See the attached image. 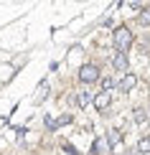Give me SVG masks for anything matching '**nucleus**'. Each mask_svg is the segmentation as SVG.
Returning a JSON list of instances; mask_svg holds the SVG:
<instances>
[{
  "label": "nucleus",
  "instance_id": "obj_14",
  "mask_svg": "<svg viewBox=\"0 0 150 155\" xmlns=\"http://www.w3.org/2000/svg\"><path fill=\"white\" fill-rule=\"evenodd\" d=\"M64 153H69V155H79V153L74 150V147H71V145H64Z\"/></svg>",
  "mask_w": 150,
  "mask_h": 155
},
{
  "label": "nucleus",
  "instance_id": "obj_10",
  "mask_svg": "<svg viewBox=\"0 0 150 155\" xmlns=\"http://www.w3.org/2000/svg\"><path fill=\"white\" fill-rule=\"evenodd\" d=\"M120 140H122V135L117 132V130H112V132L107 135V145H109V147H112V145H117V143H120Z\"/></svg>",
  "mask_w": 150,
  "mask_h": 155
},
{
  "label": "nucleus",
  "instance_id": "obj_8",
  "mask_svg": "<svg viewBox=\"0 0 150 155\" xmlns=\"http://www.w3.org/2000/svg\"><path fill=\"white\" fill-rule=\"evenodd\" d=\"M104 145H107V140H94V143H92V150H89V155H102Z\"/></svg>",
  "mask_w": 150,
  "mask_h": 155
},
{
  "label": "nucleus",
  "instance_id": "obj_7",
  "mask_svg": "<svg viewBox=\"0 0 150 155\" xmlns=\"http://www.w3.org/2000/svg\"><path fill=\"white\" fill-rule=\"evenodd\" d=\"M132 120L138 122V125H142V122H148V112H145L142 107H135V109H132Z\"/></svg>",
  "mask_w": 150,
  "mask_h": 155
},
{
  "label": "nucleus",
  "instance_id": "obj_13",
  "mask_svg": "<svg viewBox=\"0 0 150 155\" xmlns=\"http://www.w3.org/2000/svg\"><path fill=\"white\" fill-rule=\"evenodd\" d=\"M66 122H71V114H64V117L56 122V127H58V125H66Z\"/></svg>",
  "mask_w": 150,
  "mask_h": 155
},
{
  "label": "nucleus",
  "instance_id": "obj_12",
  "mask_svg": "<svg viewBox=\"0 0 150 155\" xmlns=\"http://www.w3.org/2000/svg\"><path fill=\"white\" fill-rule=\"evenodd\" d=\"M140 23H142V25H150V8H142V13H140Z\"/></svg>",
  "mask_w": 150,
  "mask_h": 155
},
{
  "label": "nucleus",
  "instance_id": "obj_1",
  "mask_svg": "<svg viewBox=\"0 0 150 155\" xmlns=\"http://www.w3.org/2000/svg\"><path fill=\"white\" fill-rule=\"evenodd\" d=\"M130 43H132V33H130V28H125V25L115 28V46H117L120 54H127Z\"/></svg>",
  "mask_w": 150,
  "mask_h": 155
},
{
  "label": "nucleus",
  "instance_id": "obj_2",
  "mask_svg": "<svg viewBox=\"0 0 150 155\" xmlns=\"http://www.w3.org/2000/svg\"><path fill=\"white\" fill-rule=\"evenodd\" d=\"M79 81H82V84H94V81H99V69H97L94 64H84V66L79 69Z\"/></svg>",
  "mask_w": 150,
  "mask_h": 155
},
{
  "label": "nucleus",
  "instance_id": "obj_4",
  "mask_svg": "<svg viewBox=\"0 0 150 155\" xmlns=\"http://www.w3.org/2000/svg\"><path fill=\"white\" fill-rule=\"evenodd\" d=\"M112 66L117 69V71H125L127 74V54H120V51H117V54L112 56Z\"/></svg>",
  "mask_w": 150,
  "mask_h": 155
},
{
  "label": "nucleus",
  "instance_id": "obj_5",
  "mask_svg": "<svg viewBox=\"0 0 150 155\" xmlns=\"http://www.w3.org/2000/svg\"><path fill=\"white\" fill-rule=\"evenodd\" d=\"M109 102H112V97H109L107 92H99V94H94V107L99 109V112L109 107Z\"/></svg>",
  "mask_w": 150,
  "mask_h": 155
},
{
  "label": "nucleus",
  "instance_id": "obj_11",
  "mask_svg": "<svg viewBox=\"0 0 150 155\" xmlns=\"http://www.w3.org/2000/svg\"><path fill=\"white\" fill-rule=\"evenodd\" d=\"M109 89H115V79H112V76H104V79H102V92L109 94Z\"/></svg>",
  "mask_w": 150,
  "mask_h": 155
},
{
  "label": "nucleus",
  "instance_id": "obj_6",
  "mask_svg": "<svg viewBox=\"0 0 150 155\" xmlns=\"http://www.w3.org/2000/svg\"><path fill=\"white\" fill-rule=\"evenodd\" d=\"M89 102H94L92 92H79V94H76V104H79L82 109H84V107H89Z\"/></svg>",
  "mask_w": 150,
  "mask_h": 155
},
{
  "label": "nucleus",
  "instance_id": "obj_9",
  "mask_svg": "<svg viewBox=\"0 0 150 155\" xmlns=\"http://www.w3.org/2000/svg\"><path fill=\"white\" fill-rule=\"evenodd\" d=\"M138 153H142V155L150 153V137H140L138 140Z\"/></svg>",
  "mask_w": 150,
  "mask_h": 155
},
{
  "label": "nucleus",
  "instance_id": "obj_3",
  "mask_svg": "<svg viewBox=\"0 0 150 155\" xmlns=\"http://www.w3.org/2000/svg\"><path fill=\"white\" fill-rule=\"evenodd\" d=\"M135 84H138V76L127 71V74H125V76L120 79V84H117V89H120V92H132V89H135Z\"/></svg>",
  "mask_w": 150,
  "mask_h": 155
}]
</instances>
